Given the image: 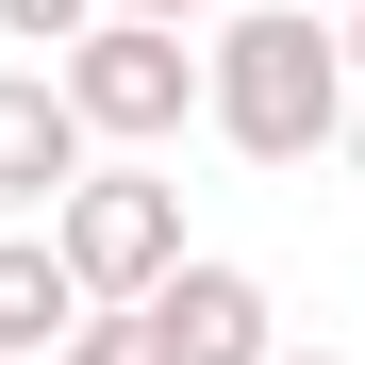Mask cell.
I'll use <instances>...</instances> for the list:
<instances>
[{"label": "cell", "mask_w": 365, "mask_h": 365, "mask_svg": "<svg viewBox=\"0 0 365 365\" xmlns=\"http://www.w3.org/2000/svg\"><path fill=\"white\" fill-rule=\"evenodd\" d=\"M100 17H116V0H0V34H17V50H83Z\"/></svg>", "instance_id": "8"}, {"label": "cell", "mask_w": 365, "mask_h": 365, "mask_svg": "<svg viewBox=\"0 0 365 365\" xmlns=\"http://www.w3.org/2000/svg\"><path fill=\"white\" fill-rule=\"evenodd\" d=\"M116 17H166V34H182V17H232V0H116Z\"/></svg>", "instance_id": "9"}, {"label": "cell", "mask_w": 365, "mask_h": 365, "mask_svg": "<svg viewBox=\"0 0 365 365\" xmlns=\"http://www.w3.org/2000/svg\"><path fill=\"white\" fill-rule=\"evenodd\" d=\"M100 316L83 266L50 250V232H0V365H67V332Z\"/></svg>", "instance_id": "6"}, {"label": "cell", "mask_w": 365, "mask_h": 365, "mask_svg": "<svg viewBox=\"0 0 365 365\" xmlns=\"http://www.w3.org/2000/svg\"><path fill=\"white\" fill-rule=\"evenodd\" d=\"M67 365H182V332H166V299H100L67 332Z\"/></svg>", "instance_id": "7"}, {"label": "cell", "mask_w": 365, "mask_h": 365, "mask_svg": "<svg viewBox=\"0 0 365 365\" xmlns=\"http://www.w3.org/2000/svg\"><path fill=\"white\" fill-rule=\"evenodd\" d=\"M67 100H83L100 150H150V133H182V116H216V50H182L166 17H100L67 50Z\"/></svg>", "instance_id": "3"}, {"label": "cell", "mask_w": 365, "mask_h": 365, "mask_svg": "<svg viewBox=\"0 0 365 365\" xmlns=\"http://www.w3.org/2000/svg\"><path fill=\"white\" fill-rule=\"evenodd\" d=\"M50 250L83 266V299H166L182 266H200V250H182V182H166V166H83L67 200H50Z\"/></svg>", "instance_id": "2"}, {"label": "cell", "mask_w": 365, "mask_h": 365, "mask_svg": "<svg viewBox=\"0 0 365 365\" xmlns=\"http://www.w3.org/2000/svg\"><path fill=\"white\" fill-rule=\"evenodd\" d=\"M282 365H332V349H282Z\"/></svg>", "instance_id": "12"}, {"label": "cell", "mask_w": 365, "mask_h": 365, "mask_svg": "<svg viewBox=\"0 0 365 365\" xmlns=\"http://www.w3.org/2000/svg\"><path fill=\"white\" fill-rule=\"evenodd\" d=\"M349 182H365V116H349Z\"/></svg>", "instance_id": "11"}, {"label": "cell", "mask_w": 365, "mask_h": 365, "mask_svg": "<svg viewBox=\"0 0 365 365\" xmlns=\"http://www.w3.org/2000/svg\"><path fill=\"white\" fill-rule=\"evenodd\" d=\"M83 166H100V133H83L67 67H0V200H67Z\"/></svg>", "instance_id": "4"}, {"label": "cell", "mask_w": 365, "mask_h": 365, "mask_svg": "<svg viewBox=\"0 0 365 365\" xmlns=\"http://www.w3.org/2000/svg\"><path fill=\"white\" fill-rule=\"evenodd\" d=\"M166 332H182V365H282V299H266L250 266L200 250V266L166 282Z\"/></svg>", "instance_id": "5"}, {"label": "cell", "mask_w": 365, "mask_h": 365, "mask_svg": "<svg viewBox=\"0 0 365 365\" xmlns=\"http://www.w3.org/2000/svg\"><path fill=\"white\" fill-rule=\"evenodd\" d=\"M349 116H365V83H349V34L316 17V0H232L216 17V133L250 166L349 150Z\"/></svg>", "instance_id": "1"}, {"label": "cell", "mask_w": 365, "mask_h": 365, "mask_svg": "<svg viewBox=\"0 0 365 365\" xmlns=\"http://www.w3.org/2000/svg\"><path fill=\"white\" fill-rule=\"evenodd\" d=\"M349 83H365V0H349Z\"/></svg>", "instance_id": "10"}]
</instances>
